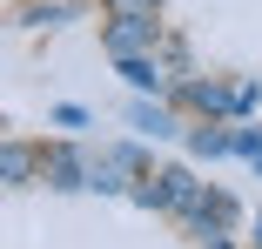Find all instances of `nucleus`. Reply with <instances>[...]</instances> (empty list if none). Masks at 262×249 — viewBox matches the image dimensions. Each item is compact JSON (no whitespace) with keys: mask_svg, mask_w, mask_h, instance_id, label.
Instances as JSON below:
<instances>
[{"mask_svg":"<svg viewBox=\"0 0 262 249\" xmlns=\"http://www.w3.org/2000/svg\"><path fill=\"white\" fill-rule=\"evenodd\" d=\"M155 34H162V27L148 20V0H128L101 40H108V54H115V61H135V54H148V47H155Z\"/></svg>","mask_w":262,"mask_h":249,"instance_id":"f257e3e1","label":"nucleus"},{"mask_svg":"<svg viewBox=\"0 0 262 249\" xmlns=\"http://www.w3.org/2000/svg\"><path fill=\"white\" fill-rule=\"evenodd\" d=\"M155 195H162V209H175V216H195L202 209V189H195L188 169H162V175H155Z\"/></svg>","mask_w":262,"mask_h":249,"instance_id":"f03ea898","label":"nucleus"},{"mask_svg":"<svg viewBox=\"0 0 262 249\" xmlns=\"http://www.w3.org/2000/svg\"><path fill=\"white\" fill-rule=\"evenodd\" d=\"M88 175H94V162L74 155V148H54V155H47V182L54 189H88Z\"/></svg>","mask_w":262,"mask_h":249,"instance_id":"7ed1b4c3","label":"nucleus"},{"mask_svg":"<svg viewBox=\"0 0 262 249\" xmlns=\"http://www.w3.org/2000/svg\"><path fill=\"white\" fill-rule=\"evenodd\" d=\"M182 101H195L202 115H222V108H235V94L215 88V81H188V88H182Z\"/></svg>","mask_w":262,"mask_h":249,"instance_id":"20e7f679","label":"nucleus"},{"mask_svg":"<svg viewBox=\"0 0 262 249\" xmlns=\"http://www.w3.org/2000/svg\"><path fill=\"white\" fill-rule=\"evenodd\" d=\"M121 74H128V88H141V94L168 81V74H162V61H148V54H135V61H121Z\"/></svg>","mask_w":262,"mask_h":249,"instance_id":"39448f33","label":"nucleus"},{"mask_svg":"<svg viewBox=\"0 0 262 249\" xmlns=\"http://www.w3.org/2000/svg\"><path fill=\"white\" fill-rule=\"evenodd\" d=\"M128 115H135V128H141V135H175V115H168V108H148V101H135Z\"/></svg>","mask_w":262,"mask_h":249,"instance_id":"423d86ee","label":"nucleus"},{"mask_svg":"<svg viewBox=\"0 0 262 249\" xmlns=\"http://www.w3.org/2000/svg\"><path fill=\"white\" fill-rule=\"evenodd\" d=\"M188 148H195V155H229V148H235V135H215V128H195V135H188Z\"/></svg>","mask_w":262,"mask_h":249,"instance_id":"0eeeda50","label":"nucleus"},{"mask_svg":"<svg viewBox=\"0 0 262 249\" xmlns=\"http://www.w3.org/2000/svg\"><path fill=\"white\" fill-rule=\"evenodd\" d=\"M202 249H229V236H208V242H202Z\"/></svg>","mask_w":262,"mask_h":249,"instance_id":"6e6552de","label":"nucleus"},{"mask_svg":"<svg viewBox=\"0 0 262 249\" xmlns=\"http://www.w3.org/2000/svg\"><path fill=\"white\" fill-rule=\"evenodd\" d=\"M255 242H262V216H255Z\"/></svg>","mask_w":262,"mask_h":249,"instance_id":"1a4fd4ad","label":"nucleus"},{"mask_svg":"<svg viewBox=\"0 0 262 249\" xmlns=\"http://www.w3.org/2000/svg\"><path fill=\"white\" fill-rule=\"evenodd\" d=\"M121 7H128V0H121Z\"/></svg>","mask_w":262,"mask_h":249,"instance_id":"9d476101","label":"nucleus"}]
</instances>
